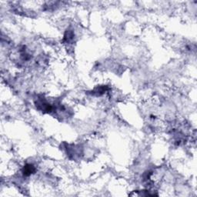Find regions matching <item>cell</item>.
<instances>
[{
    "mask_svg": "<svg viewBox=\"0 0 197 197\" xmlns=\"http://www.w3.org/2000/svg\"><path fill=\"white\" fill-rule=\"evenodd\" d=\"M35 170H36L35 167L32 165H31V164H28V165H26V166H24L23 170V173L24 176H30L32 173H33V172H35Z\"/></svg>",
    "mask_w": 197,
    "mask_h": 197,
    "instance_id": "6da1fadb",
    "label": "cell"
}]
</instances>
